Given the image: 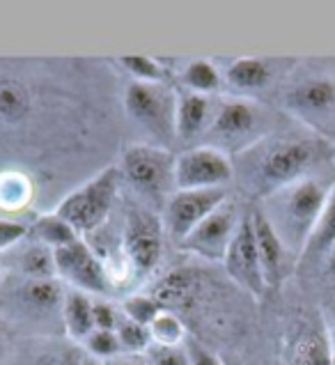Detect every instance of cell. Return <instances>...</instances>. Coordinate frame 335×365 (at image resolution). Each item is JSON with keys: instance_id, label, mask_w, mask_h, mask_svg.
<instances>
[{"instance_id": "obj_1", "label": "cell", "mask_w": 335, "mask_h": 365, "mask_svg": "<svg viewBox=\"0 0 335 365\" xmlns=\"http://www.w3.org/2000/svg\"><path fill=\"white\" fill-rule=\"evenodd\" d=\"M331 189L317 180H303L285 186L274 195V214H267L271 225L276 227L282 244L306 250L308 239L315 232L319 216L326 207Z\"/></svg>"}, {"instance_id": "obj_2", "label": "cell", "mask_w": 335, "mask_h": 365, "mask_svg": "<svg viewBox=\"0 0 335 365\" xmlns=\"http://www.w3.org/2000/svg\"><path fill=\"white\" fill-rule=\"evenodd\" d=\"M65 294L67 292L58 280H33L21 276L9 285H0V312L5 319L30 329H41L53 319L62 324Z\"/></svg>"}, {"instance_id": "obj_3", "label": "cell", "mask_w": 335, "mask_h": 365, "mask_svg": "<svg viewBox=\"0 0 335 365\" xmlns=\"http://www.w3.org/2000/svg\"><path fill=\"white\" fill-rule=\"evenodd\" d=\"M120 175L115 168L99 173L94 180L83 184L81 189L69 193L58 207V216L74 227L78 235H90L106 223L118 195Z\"/></svg>"}, {"instance_id": "obj_4", "label": "cell", "mask_w": 335, "mask_h": 365, "mask_svg": "<svg viewBox=\"0 0 335 365\" xmlns=\"http://www.w3.org/2000/svg\"><path fill=\"white\" fill-rule=\"evenodd\" d=\"M122 170L143 195H163L175 186V156L152 145H135L124 152Z\"/></svg>"}, {"instance_id": "obj_5", "label": "cell", "mask_w": 335, "mask_h": 365, "mask_svg": "<svg viewBox=\"0 0 335 365\" xmlns=\"http://www.w3.org/2000/svg\"><path fill=\"white\" fill-rule=\"evenodd\" d=\"M232 177V163L227 156L212 145L191 148L175 159V189H223Z\"/></svg>"}, {"instance_id": "obj_6", "label": "cell", "mask_w": 335, "mask_h": 365, "mask_svg": "<svg viewBox=\"0 0 335 365\" xmlns=\"http://www.w3.org/2000/svg\"><path fill=\"white\" fill-rule=\"evenodd\" d=\"M163 223L159 216L138 205H131L124 221V250L138 274H150L161 262L163 253Z\"/></svg>"}, {"instance_id": "obj_7", "label": "cell", "mask_w": 335, "mask_h": 365, "mask_svg": "<svg viewBox=\"0 0 335 365\" xmlns=\"http://www.w3.org/2000/svg\"><path fill=\"white\" fill-rule=\"evenodd\" d=\"M312 163H315V145L310 140L276 143L259 159V184L269 191H280L299 182Z\"/></svg>"}, {"instance_id": "obj_8", "label": "cell", "mask_w": 335, "mask_h": 365, "mask_svg": "<svg viewBox=\"0 0 335 365\" xmlns=\"http://www.w3.org/2000/svg\"><path fill=\"white\" fill-rule=\"evenodd\" d=\"M227 200L223 189H197V191H177L168 197L163 227L175 239L177 246L191 235L205 218L218 210Z\"/></svg>"}, {"instance_id": "obj_9", "label": "cell", "mask_w": 335, "mask_h": 365, "mask_svg": "<svg viewBox=\"0 0 335 365\" xmlns=\"http://www.w3.org/2000/svg\"><path fill=\"white\" fill-rule=\"evenodd\" d=\"M129 115L156 135L175 133L177 99L163 83L133 81L127 90Z\"/></svg>"}, {"instance_id": "obj_10", "label": "cell", "mask_w": 335, "mask_h": 365, "mask_svg": "<svg viewBox=\"0 0 335 365\" xmlns=\"http://www.w3.org/2000/svg\"><path fill=\"white\" fill-rule=\"evenodd\" d=\"M56 274L65 278L69 285H74L83 294H106L108 292V276L101 259L92 253V248L78 239L65 248L53 250Z\"/></svg>"}, {"instance_id": "obj_11", "label": "cell", "mask_w": 335, "mask_h": 365, "mask_svg": "<svg viewBox=\"0 0 335 365\" xmlns=\"http://www.w3.org/2000/svg\"><path fill=\"white\" fill-rule=\"evenodd\" d=\"M223 262H225L230 278H232L237 285H242L244 289H248L250 294H255V297H259L262 292H264L267 283H264V274H262L253 218H250V214L244 216L242 223H239Z\"/></svg>"}, {"instance_id": "obj_12", "label": "cell", "mask_w": 335, "mask_h": 365, "mask_svg": "<svg viewBox=\"0 0 335 365\" xmlns=\"http://www.w3.org/2000/svg\"><path fill=\"white\" fill-rule=\"evenodd\" d=\"M239 223H242V218H237V207L225 200L184 239V244L180 248L200 255L205 259H214V262L216 259H223Z\"/></svg>"}, {"instance_id": "obj_13", "label": "cell", "mask_w": 335, "mask_h": 365, "mask_svg": "<svg viewBox=\"0 0 335 365\" xmlns=\"http://www.w3.org/2000/svg\"><path fill=\"white\" fill-rule=\"evenodd\" d=\"M250 218H253L255 244H257L262 274H264V283L267 287H276L282 280V276H285V250L287 248L264 212L257 210L250 214Z\"/></svg>"}, {"instance_id": "obj_14", "label": "cell", "mask_w": 335, "mask_h": 365, "mask_svg": "<svg viewBox=\"0 0 335 365\" xmlns=\"http://www.w3.org/2000/svg\"><path fill=\"white\" fill-rule=\"evenodd\" d=\"M259 113L257 106L244 99H232L225 101L221 110L214 115L212 127H209L207 135L221 140H242L250 135L257 127Z\"/></svg>"}, {"instance_id": "obj_15", "label": "cell", "mask_w": 335, "mask_h": 365, "mask_svg": "<svg viewBox=\"0 0 335 365\" xmlns=\"http://www.w3.org/2000/svg\"><path fill=\"white\" fill-rule=\"evenodd\" d=\"M212 101L207 95L186 92L182 99H177L175 115V135L182 140H195L212 127Z\"/></svg>"}, {"instance_id": "obj_16", "label": "cell", "mask_w": 335, "mask_h": 365, "mask_svg": "<svg viewBox=\"0 0 335 365\" xmlns=\"http://www.w3.org/2000/svg\"><path fill=\"white\" fill-rule=\"evenodd\" d=\"M94 301L90 294H83L78 289H69L62 304V327L65 333L76 342H86L94 331Z\"/></svg>"}, {"instance_id": "obj_17", "label": "cell", "mask_w": 335, "mask_h": 365, "mask_svg": "<svg viewBox=\"0 0 335 365\" xmlns=\"http://www.w3.org/2000/svg\"><path fill=\"white\" fill-rule=\"evenodd\" d=\"M195 294V278L188 269H175L170 274H165L159 283L152 289V299L159 304L163 310H177L186 308L191 304Z\"/></svg>"}, {"instance_id": "obj_18", "label": "cell", "mask_w": 335, "mask_h": 365, "mask_svg": "<svg viewBox=\"0 0 335 365\" xmlns=\"http://www.w3.org/2000/svg\"><path fill=\"white\" fill-rule=\"evenodd\" d=\"M289 103L301 113H329L335 108V83L326 78L303 83L289 95Z\"/></svg>"}, {"instance_id": "obj_19", "label": "cell", "mask_w": 335, "mask_h": 365, "mask_svg": "<svg viewBox=\"0 0 335 365\" xmlns=\"http://www.w3.org/2000/svg\"><path fill=\"white\" fill-rule=\"evenodd\" d=\"M33 235L41 246H46L51 250L65 248V246L74 244L81 239L74 227H71L65 218H60L58 214L39 216L33 223Z\"/></svg>"}, {"instance_id": "obj_20", "label": "cell", "mask_w": 335, "mask_h": 365, "mask_svg": "<svg viewBox=\"0 0 335 365\" xmlns=\"http://www.w3.org/2000/svg\"><path fill=\"white\" fill-rule=\"evenodd\" d=\"M271 78V69L264 60L259 58H242L227 67V83L237 88H264Z\"/></svg>"}, {"instance_id": "obj_21", "label": "cell", "mask_w": 335, "mask_h": 365, "mask_svg": "<svg viewBox=\"0 0 335 365\" xmlns=\"http://www.w3.org/2000/svg\"><path fill=\"white\" fill-rule=\"evenodd\" d=\"M19 269L24 278H33V280H53L56 276V259H53V250L35 244L24 250V255L19 259Z\"/></svg>"}, {"instance_id": "obj_22", "label": "cell", "mask_w": 335, "mask_h": 365, "mask_svg": "<svg viewBox=\"0 0 335 365\" xmlns=\"http://www.w3.org/2000/svg\"><path fill=\"white\" fill-rule=\"evenodd\" d=\"M30 110L28 90L16 81H0V122H19Z\"/></svg>"}, {"instance_id": "obj_23", "label": "cell", "mask_w": 335, "mask_h": 365, "mask_svg": "<svg viewBox=\"0 0 335 365\" xmlns=\"http://www.w3.org/2000/svg\"><path fill=\"white\" fill-rule=\"evenodd\" d=\"M335 246V191L331 193L326 207L319 216V223L315 227V232L308 239L306 250L303 253L308 255H319V253H331V248Z\"/></svg>"}, {"instance_id": "obj_24", "label": "cell", "mask_w": 335, "mask_h": 365, "mask_svg": "<svg viewBox=\"0 0 335 365\" xmlns=\"http://www.w3.org/2000/svg\"><path fill=\"white\" fill-rule=\"evenodd\" d=\"M150 336L154 345H163V347H182L186 342V331L182 319L170 310L159 312V317L150 324Z\"/></svg>"}, {"instance_id": "obj_25", "label": "cell", "mask_w": 335, "mask_h": 365, "mask_svg": "<svg viewBox=\"0 0 335 365\" xmlns=\"http://www.w3.org/2000/svg\"><path fill=\"white\" fill-rule=\"evenodd\" d=\"M331 354L326 342L317 333H303L292 349V363L294 365H331Z\"/></svg>"}, {"instance_id": "obj_26", "label": "cell", "mask_w": 335, "mask_h": 365, "mask_svg": "<svg viewBox=\"0 0 335 365\" xmlns=\"http://www.w3.org/2000/svg\"><path fill=\"white\" fill-rule=\"evenodd\" d=\"M182 81L184 86L195 92V95H209V92H214L218 88V83H221V76H218L216 67L212 62L207 60H193L188 62L184 74H182Z\"/></svg>"}, {"instance_id": "obj_27", "label": "cell", "mask_w": 335, "mask_h": 365, "mask_svg": "<svg viewBox=\"0 0 335 365\" xmlns=\"http://www.w3.org/2000/svg\"><path fill=\"white\" fill-rule=\"evenodd\" d=\"M115 333H118L122 354H127V356H143V354L152 347L150 329L135 324V322L127 317H120V324L115 329Z\"/></svg>"}, {"instance_id": "obj_28", "label": "cell", "mask_w": 335, "mask_h": 365, "mask_svg": "<svg viewBox=\"0 0 335 365\" xmlns=\"http://www.w3.org/2000/svg\"><path fill=\"white\" fill-rule=\"evenodd\" d=\"M30 184L21 175H3L0 177V210H19L28 202Z\"/></svg>"}, {"instance_id": "obj_29", "label": "cell", "mask_w": 335, "mask_h": 365, "mask_svg": "<svg viewBox=\"0 0 335 365\" xmlns=\"http://www.w3.org/2000/svg\"><path fill=\"white\" fill-rule=\"evenodd\" d=\"M83 351L71 345H51L35 351L26 365H81Z\"/></svg>"}, {"instance_id": "obj_30", "label": "cell", "mask_w": 335, "mask_h": 365, "mask_svg": "<svg viewBox=\"0 0 335 365\" xmlns=\"http://www.w3.org/2000/svg\"><path fill=\"white\" fill-rule=\"evenodd\" d=\"M163 308L156 304V301L152 297H145V294H135V297H129L127 301L122 304V312H124V317L135 322V324H140V327H148L152 322L159 317V312Z\"/></svg>"}, {"instance_id": "obj_31", "label": "cell", "mask_w": 335, "mask_h": 365, "mask_svg": "<svg viewBox=\"0 0 335 365\" xmlns=\"http://www.w3.org/2000/svg\"><path fill=\"white\" fill-rule=\"evenodd\" d=\"M120 62H122V67L140 83H163V78H165V69L154 58L127 56V58H120Z\"/></svg>"}, {"instance_id": "obj_32", "label": "cell", "mask_w": 335, "mask_h": 365, "mask_svg": "<svg viewBox=\"0 0 335 365\" xmlns=\"http://www.w3.org/2000/svg\"><path fill=\"white\" fill-rule=\"evenodd\" d=\"M86 349L90 356L99 359V361H113L122 354L118 333L115 331H92V336L86 340Z\"/></svg>"}, {"instance_id": "obj_33", "label": "cell", "mask_w": 335, "mask_h": 365, "mask_svg": "<svg viewBox=\"0 0 335 365\" xmlns=\"http://www.w3.org/2000/svg\"><path fill=\"white\" fill-rule=\"evenodd\" d=\"M145 365H191L188 361L186 347H163V345H154L143 354Z\"/></svg>"}, {"instance_id": "obj_34", "label": "cell", "mask_w": 335, "mask_h": 365, "mask_svg": "<svg viewBox=\"0 0 335 365\" xmlns=\"http://www.w3.org/2000/svg\"><path fill=\"white\" fill-rule=\"evenodd\" d=\"M26 237V225L16 223L12 218H0V250L16 246Z\"/></svg>"}, {"instance_id": "obj_35", "label": "cell", "mask_w": 335, "mask_h": 365, "mask_svg": "<svg viewBox=\"0 0 335 365\" xmlns=\"http://www.w3.org/2000/svg\"><path fill=\"white\" fill-rule=\"evenodd\" d=\"M94 312V331H115L120 324V317L118 312H115V308L110 304H103V301H97L92 308Z\"/></svg>"}, {"instance_id": "obj_36", "label": "cell", "mask_w": 335, "mask_h": 365, "mask_svg": "<svg viewBox=\"0 0 335 365\" xmlns=\"http://www.w3.org/2000/svg\"><path fill=\"white\" fill-rule=\"evenodd\" d=\"M184 347H186V354H188V361H191V365H223V361L218 359L216 354H212L197 340L186 338Z\"/></svg>"}, {"instance_id": "obj_37", "label": "cell", "mask_w": 335, "mask_h": 365, "mask_svg": "<svg viewBox=\"0 0 335 365\" xmlns=\"http://www.w3.org/2000/svg\"><path fill=\"white\" fill-rule=\"evenodd\" d=\"M108 365H145V361L143 359H138V356H118V359H113Z\"/></svg>"}, {"instance_id": "obj_38", "label": "cell", "mask_w": 335, "mask_h": 365, "mask_svg": "<svg viewBox=\"0 0 335 365\" xmlns=\"http://www.w3.org/2000/svg\"><path fill=\"white\" fill-rule=\"evenodd\" d=\"M81 365H108V363H103V361H99V359H94V356H90V354H83Z\"/></svg>"}, {"instance_id": "obj_39", "label": "cell", "mask_w": 335, "mask_h": 365, "mask_svg": "<svg viewBox=\"0 0 335 365\" xmlns=\"http://www.w3.org/2000/svg\"><path fill=\"white\" fill-rule=\"evenodd\" d=\"M329 271L335 276V246L331 248V253H329Z\"/></svg>"}, {"instance_id": "obj_40", "label": "cell", "mask_w": 335, "mask_h": 365, "mask_svg": "<svg viewBox=\"0 0 335 365\" xmlns=\"http://www.w3.org/2000/svg\"><path fill=\"white\" fill-rule=\"evenodd\" d=\"M0 356H3V340H0Z\"/></svg>"}, {"instance_id": "obj_41", "label": "cell", "mask_w": 335, "mask_h": 365, "mask_svg": "<svg viewBox=\"0 0 335 365\" xmlns=\"http://www.w3.org/2000/svg\"><path fill=\"white\" fill-rule=\"evenodd\" d=\"M331 365H335V356H333V361H331Z\"/></svg>"}]
</instances>
